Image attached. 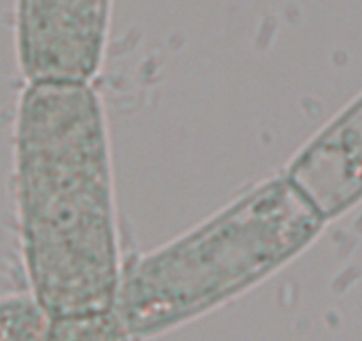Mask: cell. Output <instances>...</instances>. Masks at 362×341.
I'll use <instances>...</instances> for the list:
<instances>
[{
	"mask_svg": "<svg viewBox=\"0 0 362 341\" xmlns=\"http://www.w3.org/2000/svg\"><path fill=\"white\" fill-rule=\"evenodd\" d=\"M15 160L30 297L50 320L114 311L123 267L109 132L90 82H29Z\"/></svg>",
	"mask_w": 362,
	"mask_h": 341,
	"instance_id": "1",
	"label": "cell"
},
{
	"mask_svg": "<svg viewBox=\"0 0 362 341\" xmlns=\"http://www.w3.org/2000/svg\"><path fill=\"white\" fill-rule=\"evenodd\" d=\"M325 222L284 173L264 180L123 270L116 313L135 340L185 325L288 265Z\"/></svg>",
	"mask_w": 362,
	"mask_h": 341,
	"instance_id": "2",
	"label": "cell"
},
{
	"mask_svg": "<svg viewBox=\"0 0 362 341\" xmlns=\"http://www.w3.org/2000/svg\"><path fill=\"white\" fill-rule=\"evenodd\" d=\"M112 0H16L27 82H90L102 66Z\"/></svg>",
	"mask_w": 362,
	"mask_h": 341,
	"instance_id": "3",
	"label": "cell"
},
{
	"mask_svg": "<svg viewBox=\"0 0 362 341\" xmlns=\"http://www.w3.org/2000/svg\"><path fill=\"white\" fill-rule=\"evenodd\" d=\"M284 175L325 221L362 200V95L293 156Z\"/></svg>",
	"mask_w": 362,
	"mask_h": 341,
	"instance_id": "4",
	"label": "cell"
},
{
	"mask_svg": "<svg viewBox=\"0 0 362 341\" xmlns=\"http://www.w3.org/2000/svg\"><path fill=\"white\" fill-rule=\"evenodd\" d=\"M47 341H135V337L114 309L50 320Z\"/></svg>",
	"mask_w": 362,
	"mask_h": 341,
	"instance_id": "5",
	"label": "cell"
},
{
	"mask_svg": "<svg viewBox=\"0 0 362 341\" xmlns=\"http://www.w3.org/2000/svg\"><path fill=\"white\" fill-rule=\"evenodd\" d=\"M50 318L33 297H0V341H47Z\"/></svg>",
	"mask_w": 362,
	"mask_h": 341,
	"instance_id": "6",
	"label": "cell"
}]
</instances>
